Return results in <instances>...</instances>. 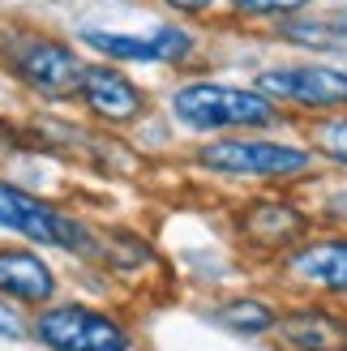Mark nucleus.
<instances>
[{
    "mask_svg": "<svg viewBox=\"0 0 347 351\" xmlns=\"http://www.w3.org/2000/svg\"><path fill=\"white\" fill-rule=\"evenodd\" d=\"M0 232L13 236L17 244L51 249L73 261H99V232L91 223L9 180H0Z\"/></svg>",
    "mask_w": 347,
    "mask_h": 351,
    "instance_id": "obj_1",
    "label": "nucleus"
},
{
    "mask_svg": "<svg viewBox=\"0 0 347 351\" xmlns=\"http://www.w3.org/2000/svg\"><path fill=\"white\" fill-rule=\"evenodd\" d=\"M30 343L39 351H137V330L125 313L99 300H51L30 313Z\"/></svg>",
    "mask_w": 347,
    "mask_h": 351,
    "instance_id": "obj_2",
    "label": "nucleus"
},
{
    "mask_svg": "<svg viewBox=\"0 0 347 351\" xmlns=\"http://www.w3.org/2000/svg\"><path fill=\"white\" fill-rule=\"evenodd\" d=\"M171 116L193 133H257L279 125V103L266 99L257 86L228 82H184L171 90Z\"/></svg>",
    "mask_w": 347,
    "mask_h": 351,
    "instance_id": "obj_3",
    "label": "nucleus"
},
{
    "mask_svg": "<svg viewBox=\"0 0 347 351\" xmlns=\"http://www.w3.org/2000/svg\"><path fill=\"white\" fill-rule=\"evenodd\" d=\"M0 56H5V69L34 90L39 99H77L82 90V73H86V56L56 39V34L43 30H9V39L0 43Z\"/></svg>",
    "mask_w": 347,
    "mask_h": 351,
    "instance_id": "obj_4",
    "label": "nucleus"
},
{
    "mask_svg": "<svg viewBox=\"0 0 347 351\" xmlns=\"http://www.w3.org/2000/svg\"><path fill=\"white\" fill-rule=\"evenodd\" d=\"M198 167L219 176H253V180H291V176H304L313 167V150L253 133H228L198 146Z\"/></svg>",
    "mask_w": 347,
    "mask_h": 351,
    "instance_id": "obj_5",
    "label": "nucleus"
},
{
    "mask_svg": "<svg viewBox=\"0 0 347 351\" xmlns=\"http://www.w3.org/2000/svg\"><path fill=\"white\" fill-rule=\"evenodd\" d=\"M82 47H91L99 60L112 64H180L193 56L198 39L184 26H154L150 34H125V30H103V26H86L82 30Z\"/></svg>",
    "mask_w": 347,
    "mask_h": 351,
    "instance_id": "obj_6",
    "label": "nucleus"
},
{
    "mask_svg": "<svg viewBox=\"0 0 347 351\" xmlns=\"http://www.w3.org/2000/svg\"><path fill=\"white\" fill-rule=\"evenodd\" d=\"M257 90L296 108H347V73L335 64H274L257 73Z\"/></svg>",
    "mask_w": 347,
    "mask_h": 351,
    "instance_id": "obj_7",
    "label": "nucleus"
},
{
    "mask_svg": "<svg viewBox=\"0 0 347 351\" xmlns=\"http://www.w3.org/2000/svg\"><path fill=\"white\" fill-rule=\"evenodd\" d=\"M77 99L95 120H103V125H133V120H142L146 108H150L146 90L112 60H86Z\"/></svg>",
    "mask_w": 347,
    "mask_h": 351,
    "instance_id": "obj_8",
    "label": "nucleus"
},
{
    "mask_svg": "<svg viewBox=\"0 0 347 351\" xmlns=\"http://www.w3.org/2000/svg\"><path fill=\"white\" fill-rule=\"evenodd\" d=\"M0 295L22 313H39L43 304L60 300V270L34 244H0Z\"/></svg>",
    "mask_w": 347,
    "mask_h": 351,
    "instance_id": "obj_9",
    "label": "nucleus"
},
{
    "mask_svg": "<svg viewBox=\"0 0 347 351\" xmlns=\"http://www.w3.org/2000/svg\"><path fill=\"white\" fill-rule=\"evenodd\" d=\"M283 274L309 291L347 300V236H322L296 244L291 253H283Z\"/></svg>",
    "mask_w": 347,
    "mask_h": 351,
    "instance_id": "obj_10",
    "label": "nucleus"
},
{
    "mask_svg": "<svg viewBox=\"0 0 347 351\" xmlns=\"http://www.w3.org/2000/svg\"><path fill=\"white\" fill-rule=\"evenodd\" d=\"M274 339L287 351H339V347H347V313H339L331 304L283 308Z\"/></svg>",
    "mask_w": 347,
    "mask_h": 351,
    "instance_id": "obj_11",
    "label": "nucleus"
},
{
    "mask_svg": "<svg viewBox=\"0 0 347 351\" xmlns=\"http://www.w3.org/2000/svg\"><path fill=\"white\" fill-rule=\"evenodd\" d=\"M240 232L262 253H291L296 244H304L309 215L291 202H253L240 219Z\"/></svg>",
    "mask_w": 347,
    "mask_h": 351,
    "instance_id": "obj_12",
    "label": "nucleus"
},
{
    "mask_svg": "<svg viewBox=\"0 0 347 351\" xmlns=\"http://www.w3.org/2000/svg\"><path fill=\"white\" fill-rule=\"evenodd\" d=\"M279 313L283 308H274L262 295H232V300H219L206 317H211V326L228 330L236 339H266L279 330Z\"/></svg>",
    "mask_w": 347,
    "mask_h": 351,
    "instance_id": "obj_13",
    "label": "nucleus"
},
{
    "mask_svg": "<svg viewBox=\"0 0 347 351\" xmlns=\"http://www.w3.org/2000/svg\"><path fill=\"white\" fill-rule=\"evenodd\" d=\"M283 39L313 51H347V17H300L283 26Z\"/></svg>",
    "mask_w": 347,
    "mask_h": 351,
    "instance_id": "obj_14",
    "label": "nucleus"
},
{
    "mask_svg": "<svg viewBox=\"0 0 347 351\" xmlns=\"http://www.w3.org/2000/svg\"><path fill=\"white\" fill-rule=\"evenodd\" d=\"M313 137H318V150L326 154V159H335L339 167H347V116L322 120V125L313 129Z\"/></svg>",
    "mask_w": 347,
    "mask_h": 351,
    "instance_id": "obj_15",
    "label": "nucleus"
},
{
    "mask_svg": "<svg viewBox=\"0 0 347 351\" xmlns=\"http://www.w3.org/2000/svg\"><path fill=\"white\" fill-rule=\"evenodd\" d=\"M240 17H287V13H300L304 5L313 0H232Z\"/></svg>",
    "mask_w": 347,
    "mask_h": 351,
    "instance_id": "obj_16",
    "label": "nucleus"
},
{
    "mask_svg": "<svg viewBox=\"0 0 347 351\" xmlns=\"http://www.w3.org/2000/svg\"><path fill=\"white\" fill-rule=\"evenodd\" d=\"M30 339V313L0 295V343H26Z\"/></svg>",
    "mask_w": 347,
    "mask_h": 351,
    "instance_id": "obj_17",
    "label": "nucleus"
},
{
    "mask_svg": "<svg viewBox=\"0 0 347 351\" xmlns=\"http://www.w3.org/2000/svg\"><path fill=\"white\" fill-rule=\"evenodd\" d=\"M163 5L176 9V13H193V17H198V13H211L219 0H163Z\"/></svg>",
    "mask_w": 347,
    "mask_h": 351,
    "instance_id": "obj_18",
    "label": "nucleus"
},
{
    "mask_svg": "<svg viewBox=\"0 0 347 351\" xmlns=\"http://www.w3.org/2000/svg\"><path fill=\"white\" fill-rule=\"evenodd\" d=\"M326 215H331L335 223H343V227H347V189H339L335 197L326 202Z\"/></svg>",
    "mask_w": 347,
    "mask_h": 351,
    "instance_id": "obj_19",
    "label": "nucleus"
},
{
    "mask_svg": "<svg viewBox=\"0 0 347 351\" xmlns=\"http://www.w3.org/2000/svg\"><path fill=\"white\" fill-rule=\"evenodd\" d=\"M339 351H347V347H339Z\"/></svg>",
    "mask_w": 347,
    "mask_h": 351,
    "instance_id": "obj_20",
    "label": "nucleus"
}]
</instances>
